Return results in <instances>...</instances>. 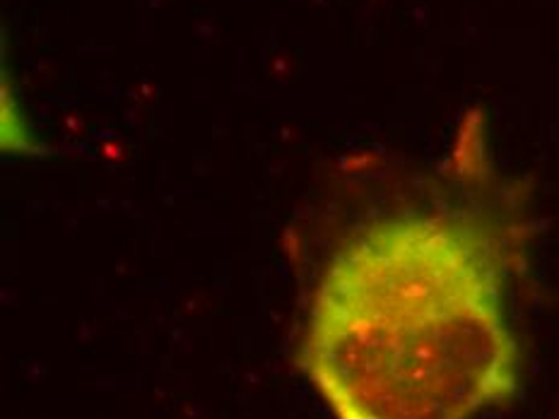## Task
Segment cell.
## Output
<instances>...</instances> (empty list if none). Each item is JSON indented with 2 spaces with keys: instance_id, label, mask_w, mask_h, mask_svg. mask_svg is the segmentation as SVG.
Instances as JSON below:
<instances>
[{
  "instance_id": "6da1fadb",
  "label": "cell",
  "mask_w": 559,
  "mask_h": 419,
  "mask_svg": "<svg viewBox=\"0 0 559 419\" xmlns=\"http://www.w3.org/2000/svg\"><path fill=\"white\" fill-rule=\"evenodd\" d=\"M531 189L471 111L435 167L355 161L297 243L319 249L295 364L333 419H475L514 400L511 295Z\"/></svg>"
},
{
  "instance_id": "7a4b0ae2",
  "label": "cell",
  "mask_w": 559,
  "mask_h": 419,
  "mask_svg": "<svg viewBox=\"0 0 559 419\" xmlns=\"http://www.w3.org/2000/svg\"><path fill=\"white\" fill-rule=\"evenodd\" d=\"M557 419H559V417H557Z\"/></svg>"
}]
</instances>
